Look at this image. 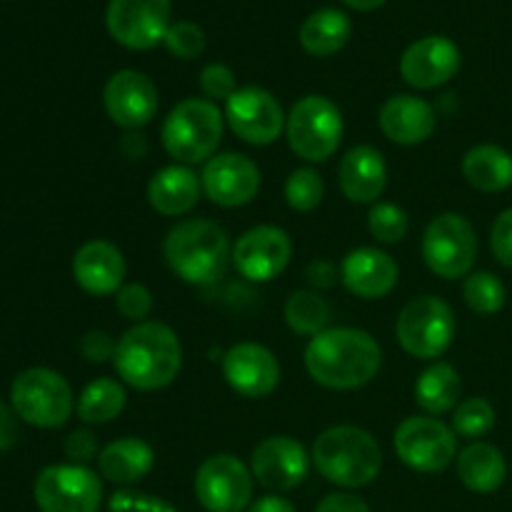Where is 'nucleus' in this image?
Returning <instances> with one entry per match:
<instances>
[{
    "label": "nucleus",
    "mask_w": 512,
    "mask_h": 512,
    "mask_svg": "<svg viewBox=\"0 0 512 512\" xmlns=\"http://www.w3.org/2000/svg\"><path fill=\"white\" fill-rule=\"evenodd\" d=\"M10 405L15 415L33 428H63L75 408L73 388L50 368H28L13 380Z\"/></svg>",
    "instance_id": "obj_6"
},
{
    "label": "nucleus",
    "mask_w": 512,
    "mask_h": 512,
    "mask_svg": "<svg viewBox=\"0 0 512 512\" xmlns=\"http://www.w3.org/2000/svg\"><path fill=\"white\" fill-rule=\"evenodd\" d=\"M200 88L208 95V100H225L228 103L233 93L238 90L235 73L223 63H210L200 70Z\"/></svg>",
    "instance_id": "obj_40"
},
{
    "label": "nucleus",
    "mask_w": 512,
    "mask_h": 512,
    "mask_svg": "<svg viewBox=\"0 0 512 512\" xmlns=\"http://www.w3.org/2000/svg\"><path fill=\"white\" fill-rule=\"evenodd\" d=\"M203 183L190 165H168L148 183V203L165 218L188 215L198 205Z\"/></svg>",
    "instance_id": "obj_25"
},
{
    "label": "nucleus",
    "mask_w": 512,
    "mask_h": 512,
    "mask_svg": "<svg viewBox=\"0 0 512 512\" xmlns=\"http://www.w3.org/2000/svg\"><path fill=\"white\" fill-rule=\"evenodd\" d=\"M223 113L208 98L180 100L168 118L163 120L165 153L178 165H198L215 158L220 140H223Z\"/></svg>",
    "instance_id": "obj_5"
},
{
    "label": "nucleus",
    "mask_w": 512,
    "mask_h": 512,
    "mask_svg": "<svg viewBox=\"0 0 512 512\" xmlns=\"http://www.w3.org/2000/svg\"><path fill=\"white\" fill-rule=\"evenodd\" d=\"M163 255L168 268L188 285L218 283L233 258L225 228L205 218H190L170 228Z\"/></svg>",
    "instance_id": "obj_3"
},
{
    "label": "nucleus",
    "mask_w": 512,
    "mask_h": 512,
    "mask_svg": "<svg viewBox=\"0 0 512 512\" xmlns=\"http://www.w3.org/2000/svg\"><path fill=\"white\" fill-rule=\"evenodd\" d=\"M340 190L350 203H375L388 185V165L380 150L370 145H358L348 150L338 168Z\"/></svg>",
    "instance_id": "obj_24"
},
{
    "label": "nucleus",
    "mask_w": 512,
    "mask_h": 512,
    "mask_svg": "<svg viewBox=\"0 0 512 512\" xmlns=\"http://www.w3.org/2000/svg\"><path fill=\"white\" fill-rule=\"evenodd\" d=\"M158 103V88L140 70H118L105 83V113L125 130H138L148 125L158 113Z\"/></svg>",
    "instance_id": "obj_16"
},
{
    "label": "nucleus",
    "mask_w": 512,
    "mask_h": 512,
    "mask_svg": "<svg viewBox=\"0 0 512 512\" xmlns=\"http://www.w3.org/2000/svg\"><path fill=\"white\" fill-rule=\"evenodd\" d=\"M463 298L468 308L478 315H495L505 308V285L498 275L480 270V273H470L463 285Z\"/></svg>",
    "instance_id": "obj_33"
},
{
    "label": "nucleus",
    "mask_w": 512,
    "mask_h": 512,
    "mask_svg": "<svg viewBox=\"0 0 512 512\" xmlns=\"http://www.w3.org/2000/svg\"><path fill=\"white\" fill-rule=\"evenodd\" d=\"M290 150L308 163H325L333 158L343 140V115L325 95H305L290 108L285 120Z\"/></svg>",
    "instance_id": "obj_7"
},
{
    "label": "nucleus",
    "mask_w": 512,
    "mask_h": 512,
    "mask_svg": "<svg viewBox=\"0 0 512 512\" xmlns=\"http://www.w3.org/2000/svg\"><path fill=\"white\" fill-rule=\"evenodd\" d=\"M313 463L328 483L338 488H365L383 470L380 445L368 430L338 425L318 435L313 445Z\"/></svg>",
    "instance_id": "obj_4"
},
{
    "label": "nucleus",
    "mask_w": 512,
    "mask_h": 512,
    "mask_svg": "<svg viewBox=\"0 0 512 512\" xmlns=\"http://www.w3.org/2000/svg\"><path fill=\"white\" fill-rule=\"evenodd\" d=\"M458 478L468 490L480 495L495 493L508 478L505 455L490 443H470L458 455Z\"/></svg>",
    "instance_id": "obj_27"
},
{
    "label": "nucleus",
    "mask_w": 512,
    "mask_h": 512,
    "mask_svg": "<svg viewBox=\"0 0 512 512\" xmlns=\"http://www.w3.org/2000/svg\"><path fill=\"white\" fill-rule=\"evenodd\" d=\"M115 308L125 320H133L135 325L145 323L153 313V293L140 283H128L115 293Z\"/></svg>",
    "instance_id": "obj_38"
},
{
    "label": "nucleus",
    "mask_w": 512,
    "mask_h": 512,
    "mask_svg": "<svg viewBox=\"0 0 512 512\" xmlns=\"http://www.w3.org/2000/svg\"><path fill=\"white\" fill-rule=\"evenodd\" d=\"M115 370L135 390H163L183 368V345L170 325L145 320L133 325L115 350Z\"/></svg>",
    "instance_id": "obj_2"
},
{
    "label": "nucleus",
    "mask_w": 512,
    "mask_h": 512,
    "mask_svg": "<svg viewBox=\"0 0 512 512\" xmlns=\"http://www.w3.org/2000/svg\"><path fill=\"white\" fill-rule=\"evenodd\" d=\"M115 350H118V343L105 330H90L80 340V353L88 363H105V360L115 358Z\"/></svg>",
    "instance_id": "obj_43"
},
{
    "label": "nucleus",
    "mask_w": 512,
    "mask_h": 512,
    "mask_svg": "<svg viewBox=\"0 0 512 512\" xmlns=\"http://www.w3.org/2000/svg\"><path fill=\"white\" fill-rule=\"evenodd\" d=\"M223 375L243 398H268L280 385V363L265 345L238 343L223 355Z\"/></svg>",
    "instance_id": "obj_20"
},
{
    "label": "nucleus",
    "mask_w": 512,
    "mask_h": 512,
    "mask_svg": "<svg viewBox=\"0 0 512 512\" xmlns=\"http://www.w3.org/2000/svg\"><path fill=\"white\" fill-rule=\"evenodd\" d=\"M200 183L210 203L220 208H243L258 195L260 170L248 155L223 153L205 163Z\"/></svg>",
    "instance_id": "obj_18"
},
{
    "label": "nucleus",
    "mask_w": 512,
    "mask_h": 512,
    "mask_svg": "<svg viewBox=\"0 0 512 512\" xmlns=\"http://www.w3.org/2000/svg\"><path fill=\"white\" fill-rule=\"evenodd\" d=\"M463 55L445 35H428L410 45L400 58V75L418 90H433L450 83L458 75Z\"/></svg>",
    "instance_id": "obj_19"
},
{
    "label": "nucleus",
    "mask_w": 512,
    "mask_h": 512,
    "mask_svg": "<svg viewBox=\"0 0 512 512\" xmlns=\"http://www.w3.org/2000/svg\"><path fill=\"white\" fill-rule=\"evenodd\" d=\"M400 268L385 250L358 248L345 255L340 265V280L353 295L365 300L385 298L395 290Z\"/></svg>",
    "instance_id": "obj_22"
},
{
    "label": "nucleus",
    "mask_w": 512,
    "mask_h": 512,
    "mask_svg": "<svg viewBox=\"0 0 512 512\" xmlns=\"http://www.w3.org/2000/svg\"><path fill=\"white\" fill-rule=\"evenodd\" d=\"M285 323L290 325V330L298 335H308L315 338L323 330H328L330 320V305L325 303V298H320L313 290H298L288 298L285 303Z\"/></svg>",
    "instance_id": "obj_32"
},
{
    "label": "nucleus",
    "mask_w": 512,
    "mask_h": 512,
    "mask_svg": "<svg viewBox=\"0 0 512 512\" xmlns=\"http://www.w3.org/2000/svg\"><path fill=\"white\" fill-rule=\"evenodd\" d=\"M245 512H295V505L290 500L280 498V495H265V498L250 503Z\"/></svg>",
    "instance_id": "obj_47"
},
{
    "label": "nucleus",
    "mask_w": 512,
    "mask_h": 512,
    "mask_svg": "<svg viewBox=\"0 0 512 512\" xmlns=\"http://www.w3.org/2000/svg\"><path fill=\"white\" fill-rule=\"evenodd\" d=\"M65 455L73 465H88L90 460H98V438L90 430H73L65 438Z\"/></svg>",
    "instance_id": "obj_42"
},
{
    "label": "nucleus",
    "mask_w": 512,
    "mask_h": 512,
    "mask_svg": "<svg viewBox=\"0 0 512 512\" xmlns=\"http://www.w3.org/2000/svg\"><path fill=\"white\" fill-rule=\"evenodd\" d=\"M380 130L398 145H420L433 138L438 115L428 100L418 95H393L380 108Z\"/></svg>",
    "instance_id": "obj_23"
},
{
    "label": "nucleus",
    "mask_w": 512,
    "mask_h": 512,
    "mask_svg": "<svg viewBox=\"0 0 512 512\" xmlns=\"http://www.w3.org/2000/svg\"><path fill=\"white\" fill-rule=\"evenodd\" d=\"M105 25L115 43L150 50L163 43L170 28V0H110Z\"/></svg>",
    "instance_id": "obj_13"
},
{
    "label": "nucleus",
    "mask_w": 512,
    "mask_h": 512,
    "mask_svg": "<svg viewBox=\"0 0 512 512\" xmlns=\"http://www.w3.org/2000/svg\"><path fill=\"white\" fill-rule=\"evenodd\" d=\"M305 275H308V283L318 290L333 288L335 278H338V273H335V268L328 263V260H318V263H313Z\"/></svg>",
    "instance_id": "obj_46"
},
{
    "label": "nucleus",
    "mask_w": 512,
    "mask_h": 512,
    "mask_svg": "<svg viewBox=\"0 0 512 512\" xmlns=\"http://www.w3.org/2000/svg\"><path fill=\"white\" fill-rule=\"evenodd\" d=\"M315 512H370L368 503L353 493H330L318 503Z\"/></svg>",
    "instance_id": "obj_44"
},
{
    "label": "nucleus",
    "mask_w": 512,
    "mask_h": 512,
    "mask_svg": "<svg viewBox=\"0 0 512 512\" xmlns=\"http://www.w3.org/2000/svg\"><path fill=\"white\" fill-rule=\"evenodd\" d=\"M348 8L353 10H360V13H368V10H378L380 5H385L388 0H343Z\"/></svg>",
    "instance_id": "obj_49"
},
{
    "label": "nucleus",
    "mask_w": 512,
    "mask_h": 512,
    "mask_svg": "<svg viewBox=\"0 0 512 512\" xmlns=\"http://www.w3.org/2000/svg\"><path fill=\"white\" fill-rule=\"evenodd\" d=\"M395 333L405 353L418 360H435L453 345L455 313L438 295H420L400 310Z\"/></svg>",
    "instance_id": "obj_8"
},
{
    "label": "nucleus",
    "mask_w": 512,
    "mask_h": 512,
    "mask_svg": "<svg viewBox=\"0 0 512 512\" xmlns=\"http://www.w3.org/2000/svg\"><path fill=\"white\" fill-rule=\"evenodd\" d=\"M108 510L110 512H178L175 505H170L168 500L158 498V495L140 493V490H128V488L110 495Z\"/></svg>",
    "instance_id": "obj_39"
},
{
    "label": "nucleus",
    "mask_w": 512,
    "mask_h": 512,
    "mask_svg": "<svg viewBox=\"0 0 512 512\" xmlns=\"http://www.w3.org/2000/svg\"><path fill=\"white\" fill-rule=\"evenodd\" d=\"M395 453L418 473H443L458 458V435L433 415L405 418L395 430Z\"/></svg>",
    "instance_id": "obj_10"
},
{
    "label": "nucleus",
    "mask_w": 512,
    "mask_h": 512,
    "mask_svg": "<svg viewBox=\"0 0 512 512\" xmlns=\"http://www.w3.org/2000/svg\"><path fill=\"white\" fill-rule=\"evenodd\" d=\"M155 453L145 440L120 438L105 445L98 455V470L115 485H135L153 470Z\"/></svg>",
    "instance_id": "obj_26"
},
{
    "label": "nucleus",
    "mask_w": 512,
    "mask_h": 512,
    "mask_svg": "<svg viewBox=\"0 0 512 512\" xmlns=\"http://www.w3.org/2000/svg\"><path fill=\"white\" fill-rule=\"evenodd\" d=\"M253 478L275 493L295 490L310 473V458L303 445L288 435H273L255 445L250 455Z\"/></svg>",
    "instance_id": "obj_17"
},
{
    "label": "nucleus",
    "mask_w": 512,
    "mask_h": 512,
    "mask_svg": "<svg viewBox=\"0 0 512 512\" xmlns=\"http://www.w3.org/2000/svg\"><path fill=\"white\" fill-rule=\"evenodd\" d=\"M463 175L480 193H503L512 185V155L500 145H475L465 153Z\"/></svg>",
    "instance_id": "obj_28"
},
{
    "label": "nucleus",
    "mask_w": 512,
    "mask_h": 512,
    "mask_svg": "<svg viewBox=\"0 0 512 512\" xmlns=\"http://www.w3.org/2000/svg\"><path fill=\"white\" fill-rule=\"evenodd\" d=\"M495 425V410L485 398H468L453 410L455 435L468 440H478L488 435Z\"/></svg>",
    "instance_id": "obj_35"
},
{
    "label": "nucleus",
    "mask_w": 512,
    "mask_h": 512,
    "mask_svg": "<svg viewBox=\"0 0 512 512\" xmlns=\"http://www.w3.org/2000/svg\"><path fill=\"white\" fill-rule=\"evenodd\" d=\"M120 150H123L130 160H140L148 153V140L140 133H128L123 138V143H120Z\"/></svg>",
    "instance_id": "obj_48"
},
{
    "label": "nucleus",
    "mask_w": 512,
    "mask_h": 512,
    "mask_svg": "<svg viewBox=\"0 0 512 512\" xmlns=\"http://www.w3.org/2000/svg\"><path fill=\"white\" fill-rule=\"evenodd\" d=\"M383 365L378 340L358 328H330L315 335L305 348V370L328 390H358L368 385Z\"/></svg>",
    "instance_id": "obj_1"
},
{
    "label": "nucleus",
    "mask_w": 512,
    "mask_h": 512,
    "mask_svg": "<svg viewBox=\"0 0 512 512\" xmlns=\"http://www.w3.org/2000/svg\"><path fill=\"white\" fill-rule=\"evenodd\" d=\"M478 258V235L468 218L443 213L430 220L423 235V260L438 278L458 280L473 270Z\"/></svg>",
    "instance_id": "obj_9"
},
{
    "label": "nucleus",
    "mask_w": 512,
    "mask_h": 512,
    "mask_svg": "<svg viewBox=\"0 0 512 512\" xmlns=\"http://www.w3.org/2000/svg\"><path fill=\"white\" fill-rule=\"evenodd\" d=\"M125 273H128V265H125L123 253L110 240H88L73 255L75 283L95 298L118 293L123 288Z\"/></svg>",
    "instance_id": "obj_21"
},
{
    "label": "nucleus",
    "mask_w": 512,
    "mask_h": 512,
    "mask_svg": "<svg viewBox=\"0 0 512 512\" xmlns=\"http://www.w3.org/2000/svg\"><path fill=\"white\" fill-rule=\"evenodd\" d=\"M490 248L500 265L512 268V208L503 210L495 218L493 230H490Z\"/></svg>",
    "instance_id": "obj_41"
},
{
    "label": "nucleus",
    "mask_w": 512,
    "mask_h": 512,
    "mask_svg": "<svg viewBox=\"0 0 512 512\" xmlns=\"http://www.w3.org/2000/svg\"><path fill=\"white\" fill-rule=\"evenodd\" d=\"M40 512H98L103 483L88 465H50L35 478Z\"/></svg>",
    "instance_id": "obj_11"
},
{
    "label": "nucleus",
    "mask_w": 512,
    "mask_h": 512,
    "mask_svg": "<svg viewBox=\"0 0 512 512\" xmlns=\"http://www.w3.org/2000/svg\"><path fill=\"white\" fill-rule=\"evenodd\" d=\"M325 183L318 170L298 168L285 180V200L295 213H313L323 203Z\"/></svg>",
    "instance_id": "obj_34"
},
{
    "label": "nucleus",
    "mask_w": 512,
    "mask_h": 512,
    "mask_svg": "<svg viewBox=\"0 0 512 512\" xmlns=\"http://www.w3.org/2000/svg\"><path fill=\"white\" fill-rule=\"evenodd\" d=\"M225 120L240 140L263 148L280 138L288 118L273 93L258 85H245L225 103Z\"/></svg>",
    "instance_id": "obj_14"
},
{
    "label": "nucleus",
    "mask_w": 512,
    "mask_h": 512,
    "mask_svg": "<svg viewBox=\"0 0 512 512\" xmlns=\"http://www.w3.org/2000/svg\"><path fill=\"white\" fill-rule=\"evenodd\" d=\"M163 43L175 58L195 60L205 50V33L200 25L190 23V20H178V23H170Z\"/></svg>",
    "instance_id": "obj_37"
},
{
    "label": "nucleus",
    "mask_w": 512,
    "mask_h": 512,
    "mask_svg": "<svg viewBox=\"0 0 512 512\" xmlns=\"http://www.w3.org/2000/svg\"><path fill=\"white\" fill-rule=\"evenodd\" d=\"M125 388L113 378H98L80 393L78 418L88 425L113 423L125 408Z\"/></svg>",
    "instance_id": "obj_31"
},
{
    "label": "nucleus",
    "mask_w": 512,
    "mask_h": 512,
    "mask_svg": "<svg viewBox=\"0 0 512 512\" xmlns=\"http://www.w3.org/2000/svg\"><path fill=\"white\" fill-rule=\"evenodd\" d=\"M20 438L18 420H15V410H10L8 405L0 400V450H8L10 445H15V440Z\"/></svg>",
    "instance_id": "obj_45"
},
{
    "label": "nucleus",
    "mask_w": 512,
    "mask_h": 512,
    "mask_svg": "<svg viewBox=\"0 0 512 512\" xmlns=\"http://www.w3.org/2000/svg\"><path fill=\"white\" fill-rule=\"evenodd\" d=\"M460 393H463V383H460L458 370L450 363H433L428 370H423L415 383V403L433 418L453 413L460 405Z\"/></svg>",
    "instance_id": "obj_30"
},
{
    "label": "nucleus",
    "mask_w": 512,
    "mask_h": 512,
    "mask_svg": "<svg viewBox=\"0 0 512 512\" xmlns=\"http://www.w3.org/2000/svg\"><path fill=\"white\" fill-rule=\"evenodd\" d=\"M368 228H370V235H373L378 243L395 245L408 235L410 220H408V213H405L400 205L378 203L373 205V210H370Z\"/></svg>",
    "instance_id": "obj_36"
},
{
    "label": "nucleus",
    "mask_w": 512,
    "mask_h": 512,
    "mask_svg": "<svg viewBox=\"0 0 512 512\" xmlns=\"http://www.w3.org/2000/svg\"><path fill=\"white\" fill-rule=\"evenodd\" d=\"M253 488V470L235 455H213L195 473V498L208 512L248 510Z\"/></svg>",
    "instance_id": "obj_12"
},
{
    "label": "nucleus",
    "mask_w": 512,
    "mask_h": 512,
    "mask_svg": "<svg viewBox=\"0 0 512 512\" xmlns=\"http://www.w3.org/2000/svg\"><path fill=\"white\" fill-rule=\"evenodd\" d=\"M350 33H353V25L343 10L323 8L305 18L303 28H300V45L305 48V53L315 55V58H328L345 48Z\"/></svg>",
    "instance_id": "obj_29"
},
{
    "label": "nucleus",
    "mask_w": 512,
    "mask_h": 512,
    "mask_svg": "<svg viewBox=\"0 0 512 512\" xmlns=\"http://www.w3.org/2000/svg\"><path fill=\"white\" fill-rule=\"evenodd\" d=\"M293 243L288 233L275 225H258L238 238L233 248V265L250 283H270L288 268Z\"/></svg>",
    "instance_id": "obj_15"
}]
</instances>
